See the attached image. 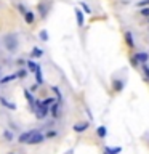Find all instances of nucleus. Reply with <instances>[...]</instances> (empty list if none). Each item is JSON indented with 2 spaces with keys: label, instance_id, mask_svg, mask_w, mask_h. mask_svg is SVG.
Segmentation results:
<instances>
[{
  "label": "nucleus",
  "instance_id": "f257e3e1",
  "mask_svg": "<svg viewBox=\"0 0 149 154\" xmlns=\"http://www.w3.org/2000/svg\"><path fill=\"white\" fill-rule=\"evenodd\" d=\"M3 44H5V48H7L8 51H14L18 48V39L14 37V35H7V37L3 39Z\"/></svg>",
  "mask_w": 149,
  "mask_h": 154
},
{
  "label": "nucleus",
  "instance_id": "f03ea898",
  "mask_svg": "<svg viewBox=\"0 0 149 154\" xmlns=\"http://www.w3.org/2000/svg\"><path fill=\"white\" fill-rule=\"evenodd\" d=\"M43 140H45V135H42L38 130H34L31 140H29V144H38V143H42Z\"/></svg>",
  "mask_w": 149,
  "mask_h": 154
},
{
  "label": "nucleus",
  "instance_id": "7ed1b4c3",
  "mask_svg": "<svg viewBox=\"0 0 149 154\" xmlns=\"http://www.w3.org/2000/svg\"><path fill=\"white\" fill-rule=\"evenodd\" d=\"M47 108H48V106L42 104V103L38 104V108H37V117H38V119H43V117L48 114V109H47Z\"/></svg>",
  "mask_w": 149,
  "mask_h": 154
},
{
  "label": "nucleus",
  "instance_id": "20e7f679",
  "mask_svg": "<svg viewBox=\"0 0 149 154\" xmlns=\"http://www.w3.org/2000/svg\"><path fill=\"white\" fill-rule=\"evenodd\" d=\"M76 19H77V26L82 28L85 19H83V15H82V10H80V8H76Z\"/></svg>",
  "mask_w": 149,
  "mask_h": 154
},
{
  "label": "nucleus",
  "instance_id": "39448f33",
  "mask_svg": "<svg viewBox=\"0 0 149 154\" xmlns=\"http://www.w3.org/2000/svg\"><path fill=\"white\" fill-rule=\"evenodd\" d=\"M32 133H34V130H31V132H26V133H23L19 138H18V141H19V143H29V140H31Z\"/></svg>",
  "mask_w": 149,
  "mask_h": 154
},
{
  "label": "nucleus",
  "instance_id": "423d86ee",
  "mask_svg": "<svg viewBox=\"0 0 149 154\" xmlns=\"http://www.w3.org/2000/svg\"><path fill=\"white\" fill-rule=\"evenodd\" d=\"M135 58L138 59V63H141V64H144V63H148V59H149V55H148V53H136V55H135Z\"/></svg>",
  "mask_w": 149,
  "mask_h": 154
},
{
  "label": "nucleus",
  "instance_id": "0eeeda50",
  "mask_svg": "<svg viewBox=\"0 0 149 154\" xmlns=\"http://www.w3.org/2000/svg\"><path fill=\"white\" fill-rule=\"evenodd\" d=\"M87 127H88V122H82V124H76L74 125V130L76 132H83V130H87Z\"/></svg>",
  "mask_w": 149,
  "mask_h": 154
},
{
  "label": "nucleus",
  "instance_id": "6e6552de",
  "mask_svg": "<svg viewBox=\"0 0 149 154\" xmlns=\"http://www.w3.org/2000/svg\"><path fill=\"white\" fill-rule=\"evenodd\" d=\"M0 103H2V106L8 108V109H11V111H14V109H16V106H14V104H11V103H8L7 99L3 98V96H0Z\"/></svg>",
  "mask_w": 149,
  "mask_h": 154
},
{
  "label": "nucleus",
  "instance_id": "1a4fd4ad",
  "mask_svg": "<svg viewBox=\"0 0 149 154\" xmlns=\"http://www.w3.org/2000/svg\"><path fill=\"white\" fill-rule=\"evenodd\" d=\"M24 19H26V23H27V24H32V23H34V19H35V15L32 13V11H26Z\"/></svg>",
  "mask_w": 149,
  "mask_h": 154
},
{
  "label": "nucleus",
  "instance_id": "9d476101",
  "mask_svg": "<svg viewBox=\"0 0 149 154\" xmlns=\"http://www.w3.org/2000/svg\"><path fill=\"white\" fill-rule=\"evenodd\" d=\"M14 79H18V74H10V75H7V77H3V79H0V84H8Z\"/></svg>",
  "mask_w": 149,
  "mask_h": 154
},
{
  "label": "nucleus",
  "instance_id": "9b49d317",
  "mask_svg": "<svg viewBox=\"0 0 149 154\" xmlns=\"http://www.w3.org/2000/svg\"><path fill=\"white\" fill-rule=\"evenodd\" d=\"M125 40H127V44H128L130 47L135 45V40H133V34H132V32H125Z\"/></svg>",
  "mask_w": 149,
  "mask_h": 154
},
{
  "label": "nucleus",
  "instance_id": "f8f14e48",
  "mask_svg": "<svg viewBox=\"0 0 149 154\" xmlns=\"http://www.w3.org/2000/svg\"><path fill=\"white\" fill-rule=\"evenodd\" d=\"M35 79H37V84H43V77H42V69L38 66V69L35 71Z\"/></svg>",
  "mask_w": 149,
  "mask_h": 154
},
{
  "label": "nucleus",
  "instance_id": "ddd939ff",
  "mask_svg": "<svg viewBox=\"0 0 149 154\" xmlns=\"http://www.w3.org/2000/svg\"><path fill=\"white\" fill-rule=\"evenodd\" d=\"M27 69L31 72H35L38 69V64H37V63H34V61H27Z\"/></svg>",
  "mask_w": 149,
  "mask_h": 154
},
{
  "label": "nucleus",
  "instance_id": "4468645a",
  "mask_svg": "<svg viewBox=\"0 0 149 154\" xmlns=\"http://www.w3.org/2000/svg\"><path fill=\"white\" fill-rule=\"evenodd\" d=\"M106 133H108V128H106V127H100V128H98V137L100 138H104Z\"/></svg>",
  "mask_w": 149,
  "mask_h": 154
},
{
  "label": "nucleus",
  "instance_id": "2eb2a0df",
  "mask_svg": "<svg viewBox=\"0 0 149 154\" xmlns=\"http://www.w3.org/2000/svg\"><path fill=\"white\" fill-rule=\"evenodd\" d=\"M42 55H43V53H42V50H40V48H37V47H35L34 50H32V56H34V58H40Z\"/></svg>",
  "mask_w": 149,
  "mask_h": 154
},
{
  "label": "nucleus",
  "instance_id": "dca6fc26",
  "mask_svg": "<svg viewBox=\"0 0 149 154\" xmlns=\"http://www.w3.org/2000/svg\"><path fill=\"white\" fill-rule=\"evenodd\" d=\"M120 153V148H106V154H117Z\"/></svg>",
  "mask_w": 149,
  "mask_h": 154
},
{
  "label": "nucleus",
  "instance_id": "f3484780",
  "mask_svg": "<svg viewBox=\"0 0 149 154\" xmlns=\"http://www.w3.org/2000/svg\"><path fill=\"white\" fill-rule=\"evenodd\" d=\"M143 72H144V75H146V79H148V80H149V66H148V64H146V63H144V64H143Z\"/></svg>",
  "mask_w": 149,
  "mask_h": 154
},
{
  "label": "nucleus",
  "instance_id": "a211bd4d",
  "mask_svg": "<svg viewBox=\"0 0 149 154\" xmlns=\"http://www.w3.org/2000/svg\"><path fill=\"white\" fill-rule=\"evenodd\" d=\"M40 40H43V42L48 40V32H47V31H42L40 32Z\"/></svg>",
  "mask_w": 149,
  "mask_h": 154
},
{
  "label": "nucleus",
  "instance_id": "6ab92c4d",
  "mask_svg": "<svg viewBox=\"0 0 149 154\" xmlns=\"http://www.w3.org/2000/svg\"><path fill=\"white\" fill-rule=\"evenodd\" d=\"M53 103H56L53 98H47V99H43V101H42V104H45V106H50V104H53Z\"/></svg>",
  "mask_w": 149,
  "mask_h": 154
},
{
  "label": "nucleus",
  "instance_id": "aec40b11",
  "mask_svg": "<svg viewBox=\"0 0 149 154\" xmlns=\"http://www.w3.org/2000/svg\"><path fill=\"white\" fill-rule=\"evenodd\" d=\"M122 87H124V84H122V82H117V80L114 82V88H115V92H120Z\"/></svg>",
  "mask_w": 149,
  "mask_h": 154
},
{
  "label": "nucleus",
  "instance_id": "412c9836",
  "mask_svg": "<svg viewBox=\"0 0 149 154\" xmlns=\"http://www.w3.org/2000/svg\"><path fill=\"white\" fill-rule=\"evenodd\" d=\"M16 74H18V79H24V77H26V71H24V69H21V71H18Z\"/></svg>",
  "mask_w": 149,
  "mask_h": 154
},
{
  "label": "nucleus",
  "instance_id": "4be33fe9",
  "mask_svg": "<svg viewBox=\"0 0 149 154\" xmlns=\"http://www.w3.org/2000/svg\"><path fill=\"white\" fill-rule=\"evenodd\" d=\"M51 111H53V116H55V117L58 116V113H59V104H58V103H56L55 106H53V109H51Z\"/></svg>",
  "mask_w": 149,
  "mask_h": 154
},
{
  "label": "nucleus",
  "instance_id": "5701e85b",
  "mask_svg": "<svg viewBox=\"0 0 149 154\" xmlns=\"http://www.w3.org/2000/svg\"><path fill=\"white\" fill-rule=\"evenodd\" d=\"M139 13L143 15V16H148L149 18V7H146V8H143L141 11H139Z\"/></svg>",
  "mask_w": 149,
  "mask_h": 154
},
{
  "label": "nucleus",
  "instance_id": "b1692460",
  "mask_svg": "<svg viewBox=\"0 0 149 154\" xmlns=\"http://www.w3.org/2000/svg\"><path fill=\"white\" fill-rule=\"evenodd\" d=\"M80 7L83 8V11H85V13H91V11H90V8H88V5H87V3H83V2H82V3H80Z\"/></svg>",
  "mask_w": 149,
  "mask_h": 154
},
{
  "label": "nucleus",
  "instance_id": "393cba45",
  "mask_svg": "<svg viewBox=\"0 0 149 154\" xmlns=\"http://www.w3.org/2000/svg\"><path fill=\"white\" fill-rule=\"evenodd\" d=\"M3 135H5V138H7V140H11V133H10V132H8V130L5 132Z\"/></svg>",
  "mask_w": 149,
  "mask_h": 154
},
{
  "label": "nucleus",
  "instance_id": "a878e982",
  "mask_svg": "<svg viewBox=\"0 0 149 154\" xmlns=\"http://www.w3.org/2000/svg\"><path fill=\"white\" fill-rule=\"evenodd\" d=\"M10 154H13V153H10Z\"/></svg>",
  "mask_w": 149,
  "mask_h": 154
}]
</instances>
